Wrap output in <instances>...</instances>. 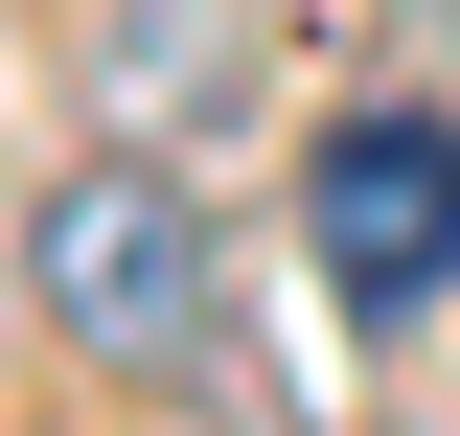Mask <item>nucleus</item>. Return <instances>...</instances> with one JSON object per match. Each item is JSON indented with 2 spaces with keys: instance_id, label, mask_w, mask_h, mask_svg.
I'll return each mask as SVG.
<instances>
[{
  "instance_id": "obj_1",
  "label": "nucleus",
  "mask_w": 460,
  "mask_h": 436,
  "mask_svg": "<svg viewBox=\"0 0 460 436\" xmlns=\"http://www.w3.org/2000/svg\"><path fill=\"white\" fill-rule=\"evenodd\" d=\"M23 322H47L69 368H115V390H208L230 368V230H208V184H184L162 138L47 161V207H23Z\"/></svg>"
},
{
  "instance_id": "obj_2",
  "label": "nucleus",
  "mask_w": 460,
  "mask_h": 436,
  "mask_svg": "<svg viewBox=\"0 0 460 436\" xmlns=\"http://www.w3.org/2000/svg\"><path fill=\"white\" fill-rule=\"evenodd\" d=\"M299 253H323L345 322H438L460 299V115L438 92H368L299 138Z\"/></svg>"
},
{
  "instance_id": "obj_3",
  "label": "nucleus",
  "mask_w": 460,
  "mask_h": 436,
  "mask_svg": "<svg viewBox=\"0 0 460 436\" xmlns=\"http://www.w3.org/2000/svg\"><path fill=\"white\" fill-rule=\"evenodd\" d=\"M253 92V0H93V138H208Z\"/></svg>"
}]
</instances>
